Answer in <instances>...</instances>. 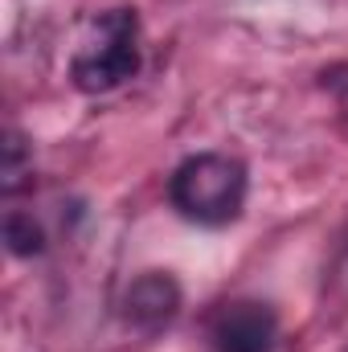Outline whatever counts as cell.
<instances>
[{"mask_svg": "<svg viewBox=\"0 0 348 352\" xmlns=\"http://www.w3.org/2000/svg\"><path fill=\"white\" fill-rule=\"evenodd\" d=\"M140 74V16L135 8H111L94 21V41L74 54L70 78L83 94H111Z\"/></svg>", "mask_w": 348, "mask_h": 352, "instance_id": "obj_2", "label": "cell"}, {"mask_svg": "<svg viewBox=\"0 0 348 352\" xmlns=\"http://www.w3.org/2000/svg\"><path fill=\"white\" fill-rule=\"evenodd\" d=\"M25 176H33L29 144H25V135L8 131V135H4V144H0V188L12 197V192L25 184Z\"/></svg>", "mask_w": 348, "mask_h": 352, "instance_id": "obj_5", "label": "cell"}, {"mask_svg": "<svg viewBox=\"0 0 348 352\" xmlns=\"http://www.w3.org/2000/svg\"><path fill=\"white\" fill-rule=\"evenodd\" d=\"M176 311H180V287H176L173 274H164V270L140 274L127 287V295H123V316L135 328H144V332H156V328L173 324Z\"/></svg>", "mask_w": 348, "mask_h": 352, "instance_id": "obj_4", "label": "cell"}, {"mask_svg": "<svg viewBox=\"0 0 348 352\" xmlns=\"http://www.w3.org/2000/svg\"><path fill=\"white\" fill-rule=\"evenodd\" d=\"M4 246L17 258H37L45 250V230L33 221V213H8L4 217Z\"/></svg>", "mask_w": 348, "mask_h": 352, "instance_id": "obj_6", "label": "cell"}, {"mask_svg": "<svg viewBox=\"0 0 348 352\" xmlns=\"http://www.w3.org/2000/svg\"><path fill=\"white\" fill-rule=\"evenodd\" d=\"M279 340V316L270 303L234 299L213 316V349L217 352H270Z\"/></svg>", "mask_w": 348, "mask_h": 352, "instance_id": "obj_3", "label": "cell"}, {"mask_svg": "<svg viewBox=\"0 0 348 352\" xmlns=\"http://www.w3.org/2000/svg\"><path fill=\"white\" fill-rule=\"evenodd\" d=\"M320 82H324V90H332V98L340 102V111L348 115V66H332V70H324Z\"/></svg>", "mask_w": 348, "mask_h": 352, "instance_id": "obj_7", "label": "cell"}, {"mask_svg": "<svg viewBox=\"0 0 348 352\" xmlns=\"http://www.w3.org/2000/svg\"><path fill=\"white\" fill-rule=\"evenodd\" d=\"M246 188H250L246 164L226 152H197V156L180 160L168 180V197H173L176 213L197 226L234 221L246 205Z\"/></svg>", "mask_w": 348, "mask_h": 352, "instance_id": "obj_1", "label": "cell"}]
</instances>
